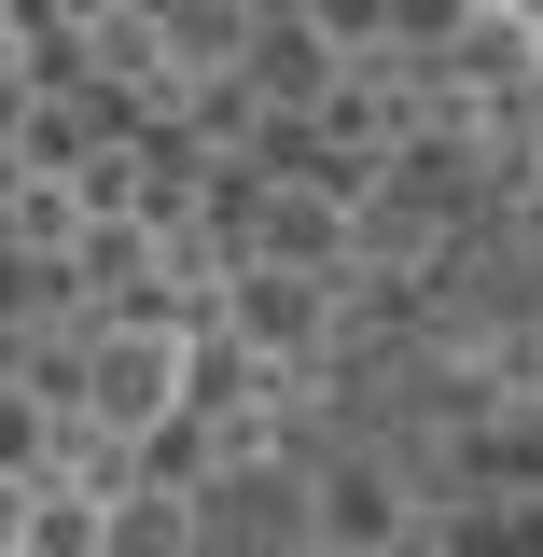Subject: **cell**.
<instances>
[{"instance_id":"6da1fadb","label":"cell","mask_w":543,"mask_h":557,"mask_svg":"<svg viewBox=\"0 0 543 557\" xmlns=\"http://www.w3.org/2000/svg\"><path fill=\"white\" fill-rule=\"evenodd\" d=\"M182 405H196V335H182L168 307H126L112 335L84 348V418H98L112 446H153Z\"/></svg>"},{"instance_id":"7a4b0ae2","label":"cell","mask_w":543,"mask_h":557,"mask_svg":"<svg viewBox=\"0 0 543 557\" xmlns=\"http://www.w3.org/2000/svg\"><path fill=\"white\" fill-rule=\"evenodd\" d=\"M348 237H362V182H266L251 196V265L279 278H335Z\"/></svg>"},{"instance_id":"3957f363","label":"cell","mask_w":543,"mask_h":557,"mask_svg":"<svg viewBox=\"0 0 543 557\" xmlns=\"http://www.w3.org/2000/svg\"><path fill=\"white\" fill-rule=\"evenodd\" d=\"M446 70H460V98H516V84H543V14H530V0H474L460 42H446Z\"/></svg>"},{"instance_id":"277c9868","label":"cell","mask_w":543,"mask_h":557,"mask_svg":"<svg viewBox=\"0 0 543 557\" xmlns=\"http://www.w3.org/2000/svg\"><path fill=\"white\" fill-rule=\"evenodd\" d=\"M237 84H251V98H335V84H348V57L307 28V14H279L266 42H237Z\"/></svg>"},{"instance_id":"5b68a950","label":"cell","mask_w":543,"mask_h":557,"mask_svg":"<svg viewBox=\"0 0 543 557\" xmlns=\"http://www.w3.org/2000/svg\"><path fill=\"white\" fill-rule=\"evenodd\" d=\"M223 321H237V348H307V335H321V278L251 265L237 293H223Z\"/></svg>"},{"instance_id":"8992f818","label":"cell","mask_w":543,"mask_h":557,"mask_svg":"<svg viewBox=\"0 0 543 557\" xmlns=\"http://www.w3.org/2000/svg\"><path fill=\"white\" fill-rule=\"evenodd\" d=\"M321 516H335V544H391V530H405V487L377 474V460H348V474L321 487Z\"/></svg>"},{"instance_id":"52a82bcc","label":"cell","mask_w":543,"mask_h":557,"mask_svg":"<svg viewBox=\"0 0 543 557\" xmlns=\"http://www.w3.org/2000/svg\"><path fill=\"white\" fill-rule=\"evenodd\" d=\"M98 557H196V544H182V502H168V487H126L112 530H98Z\"/></svg>"},{"instance_id":"ba28073f","label":"cell","mask_w":543,"mask_h":557,"mask_svg":"<svg viewBox=\"0 0 543 557\" xmlns=\"http://www.w3.org/2000/svg\"><path fill=\"white\" fill-rule=\"evenodd\" d=\"M98 530H112V502H28V544L14 557H98Z\"/></svg>"},{"instance_id":"9c48e42d","label":"cell","mask_w":543,"mask_h":557,"mask_svg":"<svg viewBox=\"0 0 543 557\" xmlns=\"http://www.w3.org/2000/svg\"><path fill=\"white\" fill-rule=\"evenodd\" d=\"M321 126H335V153H377V139H391V84H335Z\"/></svg>"},{"instance_id":"30bf717a","label":"cell","mask_w":543,"mask_h":557,"mask_svg":"<svg viewBox=\"0 0 543 557\" xmlns=\"http://www.w3.org/2000/svg\"><path fill=\"white\" fill-rule=\"evenodd\" d=\"M460 557H543V516L530 502H488V516H460Z\"/></svg>"},{"instance_id":"8fae6325","label":"cell","mask_w":543,"mask_h":557,"mask_svg":"<svg viewBox=\"0 0 543 557\" xmlns=\"http://www.w3.org/2000/svg\"><path fill=\"white\" fill-rule=\"evenodd\" d=\"M28 502H42V487H28V474H0V557L28 544Z\"/></svg>"},{"instance_id":"7c38bea8","label":"cell","mask_w":543,"mask_h":557,"mask_svg":"<svg viewBox=\"0 0 543 557\" xmlns=\"http://www.w3.org/2000/svg\"><path fill=\"white\" fill-rule=\"evenodd\" d=\"M530 362H543V278H530Z\"/></svg>"}]
</instances>
